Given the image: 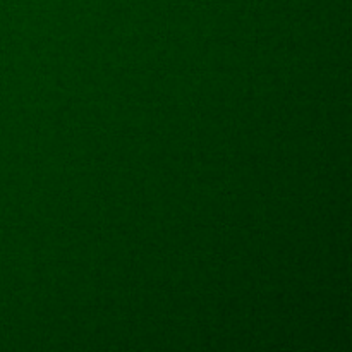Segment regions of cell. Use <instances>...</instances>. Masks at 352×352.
<instances>
[]
</instances>
